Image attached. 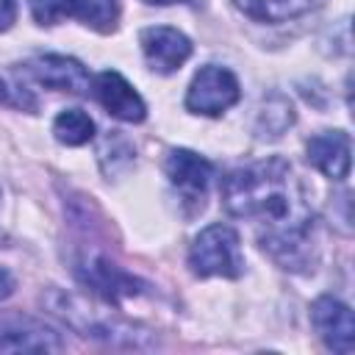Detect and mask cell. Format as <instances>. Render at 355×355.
Masks as SVG:
<instances>
[{
  "label": "cell",
  "instance_id": "obj_1",
  "mask_svg": "<svg viewBox=\"0 0 355 355\" xmlns=\"http://www.w3.org/2000/svg\"><path fill=\"white\" fill-rule=\"evenodd\" d=\"M222 205L230 216L261 227V247L286 269L308 263L313 211L288 161L272 155L222 178Z\"/></svg>",
  "mask_w": 355,
  "mask_h": 355
},
{
  "label": "cell",
  "instance_id": "obj_2",
  "mask_svg": "<svg viewBox=\"0 0 355 355\" xmlns=\"http://www.w3.org/2000/svg\"><path fill=\"white\" fill-rule=\"evenodd\" d=\"M189 266L197 277H239L244 272L239 233L230 225H208L189 250Z\"/></svg>",
  "mask_w": 355,
  "mask_h": 355
},
{
  "label": "cell",
  "instance_id": "obj_3",
  "mask_svg": "<svg viewBox=\"0 0 355 355\" xmlns=\"http://www.w3.org/2000/svg\"><path fill=\"white\" fill-rule=\"evenodd\" d=\"M239 80L230 69L208 64L202 67L186 92V108L191 114H205V116H219L230 105L239 103Z\"/></svg>",
  "mask_w": 355,
  "mask_h": 355
},
{
  "label": "cell",
  "instance_id": "obj_4",
  "mask_svg": "<svg viewBox=\"0 0 355 355\" xmlns=\"http://www.w3.org/2000/svg\"><path fill=\"white\" fill-rule=\"evenodd\" d=\"M0 349L6 352H28V349H61V338L44 322L19 313L3 311L0 313Z\"/></svg>",
  "mask_w": 355,
  "mask_h": 355
},
{
  "label": "cell",
  "instance_id": "obj_5",
  "mask_svg": "<svg viewBox=\"0 0 355 355\" xmlns=\"http://www.w3.org/2000/svg\"><path fill=\"white\" fill-rule=\"evenodd\" d=\"M139 42H141V53H144L150 69H155L161 75L180 69L191 55V42L178 28H166V25L144 28Z\"/></svg>",
  "mask_w": 355,
  "mask_h": 355
},
{
  "label": "cell",
  "instance_id": "obj_6",
  "mask_svg": "<svg viewBox=\"0 0 355 355\" xmlns=\"http://www.w3.org/2000/svg\"><path fill=\"white\" fill-rule=\"evenodd\" d=\"M311 322L319 338L336 352H352L355 347V319L349 305L336 297H319L311 305Z\"/></svg>",
  "mask_w": 355,
  "mask_h": 355
},
{
  "label": "cell",
  "instance_id": "obj_7",
  "mask_svg": "<svg viewBox=\"0 0 355 355\" xmlns=\"http://www.w3.org/2000/svg\"><path fill=\"white\" fill-rule=\"evenodd\" d=\"M92 92L97 97V103L116 119L122 122H141L144 114H147V105L141 100V94L114 69H105L100 72L94 80H92Z\"/></svg>",
  "mask_w": 355,
  "mask_h": 355
},
{
  "label": "cell",
  "instance_id": "obj_8",
  "mask_svg": "<svg viewBox=\"0 0 355 355\" xmlns=\"http://www.w3.org/2000/svg\"><path fill=\"white\" fill-rule=\"evenodd\" d=\"M28 72L55 89V92H72V94H83L89 89V72L80 61L75 58H67V55H39V58H31L28 61Z\"/></svg>",
  "mask_w": 355,
  "mask_h": 355
},
{
  "label": "cell",
  "instance_id": "obj_9",
  "mask_svg": "<svg viewBox=\"0 0 355 355\" xmlns=\"http://www.w3.org/2000/svg\"><path fill=\"white\" fill-rule=\"evenodd\" d=\"M164 169H166V178L172 180V186H178L189 200L202 202L208 180L214 175L211 161H205L202 155H197L191 150H169Z\"/></svg>",
  "mask_w": 355,
  "mask_h": 355
},
{
  "label": "cell",
  "instance_id": "obj_10",
  "mask_svg": "<svg viewBox=\"0 0 355 355\" xmlns=\"http://www.w3.org/2000/svg\"><path fill=\"white\" fill-rule=\"evenodd\" d=\"M308 161L333 180L349 175V136L344 130H324L308 141Z\"/></svg>",
  "mask_w": 355,
  "mask_h": 355
},
{
  "label": "cell",
  "instance_id": "obj_11",
  "mask_svg": "<svg viewBox=\"0 0 355 355\" xmlns=\"http://www.w3.org/2000/svg\"><path fill=\"white\" fill-rule=\"evenodd\" d=\"M233 3L258 22H286L308 11L313 0H233Z\"/></svg>",
  "mask_w": 355,
  "mask_h": 355
},
{
  "label": "cell",
  "instance_id": "obj_12",
  "mask_svg": "<svg viewBox=\"0 0 355 355\" xmlns=\"http://www.w3.org/2000/svg\"><path fill=\"white\" fill-rule=\"evenodd\" d=\"M53 133L61 144H69V147H80L86 144L92 136H94V122L86 111L80 108H67L55 116L53 122Z\"/></svg>",
  "mask_w": 355,
  "mask_h": 355
},
{
  "label": "cell",
  "instance_id": "obj_13",
  "mask_svg": "<svg viewBox=\"0 0 355 355\" xmlns=\"http://www.w3.org/2000/svg\"><path fill=\"white\" fill-rule=\"evenodd\" d=\"M72 17L100 33H108L116 28L119 0H72Z\"/></svg>",
  "mask_w": 355,
  "mask_h": 355
},
{
  "label": "cell",
  "instance_id": "obj_14",
  "mask_svg": "<svg viewBox=\"0 0 355 355\" xmlns=\"http://www.w3.org/2000/svg\"><path fill=\"white\" fill-rule=\"evenodd\" d=\"M294 122V108L286 97L275 94L269 103H263L261 116H258V130L261 136H280L288 125Z\"/></svg>",
  "mask_w": 355,
  "mask_h": 355
},
{
  "label": "cell",
  "instance_id": "obj_15",
  "mask_svg": "<svg viewBox=\"0 0 355 355\" xmlns=\"http://www.w3.org/2000/svg\"><path fill=\"white\" fill-rule=\"evenodd\" d=\"M28 6L39 25H55L64 17H72V0H28Z\"/></svg>",
  "mask_w": 355,
  "mask_h": 355
},
{
  "label": "cell",
  "instance_id": "obj_16",
  "mask_svg": "<svg viewBox=\"0 0 355 355\" xmlns=\"http://www.w3.org/2000/svg\"><path fill=\"white\" fill-rule=\"evenodd\" d=\"M17 19V0H0V31H8Z\"/></svg>",
  "mask_w": 355,
  "mask_h": 355
},
{
  "label": "cell",
  "instance_id": "obj_17",
  "mask_svg": "<svg viewBox=\"0 0 355 355\" xmlns=\"http://www.w3.org/2000/svg\"><path fill=\"white\" fill-rule=\"evenodd\" d=\"M11 291H14V277L0 266V300H6Z\"/></svg>",
  "mask_w": 355,
  "mask_h": 355
},
{
  "label": "cell",
  "instance_id": "obj_18",
  "mask_svg": "<svg viewBox=\"0 0 355 355\" xmlns=\"http://www.w3.org/2000/svg\"><path fill=\"white\" fill-rule=\"evenodd\" d=\"M8 100V92H6V83L0 80V103H6Z\"/></svg>",
  "mask_w": 355,
  "mask_h": 355
},
{
  "label": "cell",
  "instance_id": "obj_19",
  "mask_svg": "<svg viewBox=\"0 0 355 355\" xmlns=\"http://www.w3.org/2000/svg\"><path fill=\"white\" fill-rule=\"evenodd\" d=\"M144 3H155V6H169V3H178V0H144Z\"/></svg>",
  "mask_w": 355,
  "mask_h": 355
}]
</instances>
